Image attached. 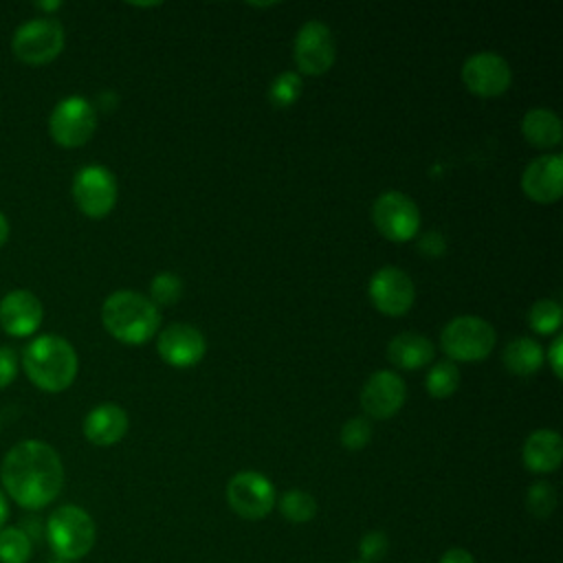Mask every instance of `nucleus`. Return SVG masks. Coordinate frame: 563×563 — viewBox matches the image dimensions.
Instances as JSON below:
<instances>
[{"label":"nucleus","instance_id":"obj_1","mask_svg":"<svg viewBox=\"0 0 563 563\" xmlns=\"http://www.w3.org/2000/svg\"><path fill=\"white\" fill-rule=\"evenodd\" d=\"M4 493L26 510H40L57 499L64 486V466L57 451L40 440L18 442L2 460Z\"/></svg>","mask_w":563,"mask_h":563},{"label":"nucleus","instance_id":"obj_2","mask_svg":"<svg viewBox=\"0 0 563 563\" xmlns=\"http://www.w3.org/2000/svg\"><path fill=\"white\" fill-rule=\"evenodd\" d=\"M103 328L121 343L141 345L150 341L161 323L158 308L134 290H117L101 306Z\"/></svg>","mask_w":563,"mask_h":563},{"label":"nucleus","instance_id":"obj_3","mask_svg":"<svg viewBox=\"0 0 563 563\" xmlns=\"http://www.w3.org/2000/svg\"><path fill=\"white\" fill-rule=\"evenodd\" d=\"M24 372L42 391H64L77 376L75 347L57 334H42L24 350Z\"/></svg>","mask_w":563,"mask_h":563},{"label":"nucleus","instance_id":"obj_4","mask_svg":"<svg viewBox=\"0 0 563 563\" xmlns=\"http://www.w3.org/2000/svg\"><path fill=\"white\" fill-rule=\"evenodd\" d=\"M46 539L59 561H77L86 556L97 539L92 517L73 504L59 506L46 521Z\"/></svg>","mask_w":563,"mask_h":563},{"label":"nucleus","instance_id":"obj_5","mask_svg":"<svg viewBox=\"0 0 563 563\" xmlns=\"http://www.w3.org/2000/svg\"><path fill=\"white\" fill-rule=\"evenodd\" d=\"M495 341H497L495 328L486 319L473 317V314H462L451 319L440 334V345L444 354L462 363L486 358L493 352Z\"/></svg>","mask_w":563,"mask_h":563},{"label":"nucleus","instance_id":"obj_6","mask_svg":"<svg viewBox=\"0 0 563 563\" xmlns=\"http://www.w3.org/2000/svg\"><path fill=\"white\" fill-rule=\"evenodd\" d=\"M15 57L24 64L40 66L53 62L64 48V29L53 18H35L18 26L11 40Z\"/></svg>","mask_w":563,"mask_h":563},{"label":"nucleus","instance_id":"obj_7","mask_svg":"<svg viewBox=\"0 0 563 563\" xmlns=\"http://www.w3.org/2000/svg\"><path fill=\"white\" fill-rule=\"evenodd\" d=\"M372 220L378 233L391 242H407L420 229L418 205L402 191H383L372 205Z\"/></svg>","mask_w":563,"mask_h":563},{"label":"nucleus","instance_id":"obj_8","mask_svg":"<svg viewBox=\"0 0 563 563\" xmlns=\"http://www.w3.org/2000/svg\"><path fill=\"white\" fill-rule=\"evenodd\" d=\"M97 128V112L84 97L62 99L48 119V132L62 147H81Z\"/></svg>","mask_w":563,"mask_h":563},{"label":"nucleus","instance_id":"obj_9","mask_svg":"<svg viewBox=\"0 0 563 563\" xmlns=\"http://www.w3.org/2000/svg\"><path fill=\"white\" fill-rule=\"evenodd\" d=\"M227 501L242 519L257 521L273 510L277 497L275 486L266 475L257 471H240L227 484Z\"/></svg>","mask_w":563,"mask_h":563},{"label":"nucleus","instance_id":"obj_10","mask_svg":"<svg viewBox=\"0 0 563 563\" xmlns=\"http://www.w3.org/2000/svg\"><path fill=\"white\" fill-rule=\"evenodd\" d=\"M73 198L88 218H106L117 205V178L103 165H86L75 174Z\"/></svg>","mask_w":563,"mask_h":563},{"label":"nucleus","instance_id":"obj_11","mask_svg":"<svg viewBox=\"0 0 563 563\" xmlns=\"http://www.w3.org/2000/svg\"><path fill=\"white\" fill-rule=\"evenodd\" d=\"M292 59L303 75H323L336 59V46L328 24L319 20L306 22L292 42Z\"/></svg>","mask_w":563,"mask_h":563},{"label":"nucleus","instance_id":"obj_12","mask_svg":"<svg viewBox=\"0 0 563 563\" xmlns=\"http://www.w3.org/2000/svg\"><path fill=\"white\" fill-rule=\"evenodd\" d=\"M462 81L477 97H499L510 88L512 70L499 53L479 51L464 62Z\"/></svg>","mask_w":563,"mask_h":563},{"label":"nucleus","instance_id":"obj_13","mask_svg":"<svg viewBox=\"0 0 563 563\" xmlns=\"http://www.w3.org/2000/svg\"><path fill=\"white\" fill-rule=\"evenodd\" d=\"M367 295L378 312L387 317H400L413 306L416 288L405 271L396 266H383L372 275Z\"/></svg>","mask_w":563,"mask_h":563},{"label":"nucleus","instance_id":"obj_14","mask_svg":"<svg viewBox=\"0 0 563 563\" xmlns=\"http://www.w3.org/2000/svg\"><path fill=\"white\" fill-rule=\"evenodd\" d=\"M407 398V387L402 378L391 369L374 372L361 389V407L374 420L391 418Z\"/></svg>","mask_w":563,"mask_h":563},{"label":"nucleus","instance_id":"obj_15","mask_svg":"<svg viewBox=\"0 0 563 563\" xmlns=\"http://www.w3.org/2000/svg\"><path fill=\"white\" fill-rule=\"evenodd\" d=\"M156 350L167 365L185 369L202 361L207 352V341L198 328L189 323H172L158 334Z\"/></svg>","mask_w":563,"mask_h":563},{"label":"nucleus","instance_id":"obj_16","mask_svg":"<svg viewBox=\"0 0 563 563\" xmlns=\"http://www.w3.org/2000/svg\"><path fill=\"white\" fill-rule=\"evenodd\" d=\"M521 189L534 202H556L563 194V156L545 154L534 158L521 174Z\"/></svg>","mask_w":563,"mask_h":563},{"label":"nucleus","instance_id":"obj_17","mask_svg":"<svg viewBox=\"0 0 563 563\" xmlns=\"http://www.w3.org/2000/svg\"><path fill=\"white\" fill-rule=\"evenodd\" d=\"M44 317L42 301L31 290H11L0 301V325L11 336L33 334Z\"/></svg>","mask_w":563,"mask_h":563},{"label":"nucleus","instance_id":"obj_18","mask_svg":"<svg viewBox=\"0 0 563 563\" xmlns=\"http://www.w3.org/2000/svg\"><path fill=\"white\" fill-rule=\"evenodd\" d=\"M128 431V413L114 402H101L84 418V435L97 446L117 444Z\"/></svg>","mask_w":563,"mask_h":563},{"label":"nucleus","instance_id":"obj_19","mask_svg":"<svg viewBox=\"0 0 563 563\" xmlns=\"http://www.w3.org/2000/svg\"><path fill=\"white\" fill-rule=\"evenodd\" d=\"M521 460L532 473H552L563 460V440L552 429L532 431L521 449Z\"/></svg>","mask_w":563,"mask_h":563},{"label":"nucleus","instance_id":"obj_20","mask_svg":"<svg viewBox=\"0 0 563 563\" xmlns=\"http://www.w3.org/2000/svg\"><path fill=\"white\" fill-rule=\"evenodd\" d=\"M435 350L433 343L418 332H400L387 345V358L398 369H420L431 363Z\"/></svg>","mask_w":563,"mask_h":563},{"label":"nucleus","instance_id":"obj_21","mask_svg":"<svg viewBox=\"0 0 563 563\" xmlns=\"http://www.w3.org/2000/svg\"><path fill=\"white\" fill-rule=\"evenodd\" d=\"M521 134L532 147H556L563 136L561 119L548 108H532L521 119Z\"/></svg>","mask_w":563,"mask_h":563},{"label":"nucleus","instance_id":"obj_22","mask_svg":"<svg viewBox=\"0 0 563 563\" xmlns=\"http://www.w3.org/2000/svg\"><path fill=\"white\" fill-rule=\"evenodd\" d=\"M504 365L510 374L515 376H532L541 369L543 365V347L528 336H519L512 339L506 347H504Z\"/></svg>","mask_w":563,"mask_h":563},{"label":"nucleus","instance_id":"obj_23","mask_svg":"<svg viewBox=\"0 0 563 563\" xmlns=\"http://www.w3.org/2000/svg\"><path fill=\"white\" fill-rule=\"evenodd\" d=\"M33 554V543L22 528L0 530V563H26Z\"/></svg>","mask_w":563,"mask_h":563},{"label":"nucleus","instance_id":"obj_24","mask_svg":"<svg viewBox=\"0 0 563 563\" xmlns=\"http://www.w3.org/2000/svg\"><path fill=\"white\" fill-rule=\"evenodd\" d=\"M427 391L433 398H449L451 394H455L457 385H460V369L457 365H453L451 361H440L435 363L424 378Z\"/></svg>","mask_w":563,"mask_h":563},{"label":"nucleus","instance_id":"obj_25","mask_svg":"<svg viewBox=\"0 0 563 563\" xmlns=\"http://www.w3.org/2000/svg\"><path fill=\"white\" fill-rule=\"evenodd\" d=\"M282 515L292 523H306L317 515V499L299 488L286 490L279 499Z\"/></svg>","mask_w":563,"mask_h":563},{"label":"nucleus","instance_id":"obj_26","mask_svg":"<svg viewBox=\"0 0 563 563\" xmlns=\"http://www.w3.org/2000/svg\"><path fill=\"white\" fill-rule=\"evenodd\" d=\"M563 310L554 299H537L528 310V323L539 334H554L561 328Z\"/></svg>","mask_w":563,"mask_h":563},{"label":"nucleus","instance_id":"obj_27","mask_svg":"<svg viewBox=\"0 0 563 563\" xmlns=\"http://www.w3.org/2000/svg\"><path fill=\"white\" fill-rule=\"evenodd\" d=\"M301 77L292 70H286L282 75L275 77V81L271 84V90H268V99L275 108H288L292 106L299 97H301Z\"/></svg>","mask_w":563,"mask_h":563},{"label":"nucleus","instance_id":"obj_28","mask_svg":"<svg viewBox=\"0 0 563 563\" xmlns=\"http://www.w3.org/2000/svg\"><path fill=\"white\" fill-rule=\"evenodd\" d=\"M183 297V282L174 273H158L150 284V301L158 306H172Z\"/></svg>","mask_w":563,"mask_h":563},{"label":"nucleus","instance_id":"obj_29","mask_svg":"<svg viewBox=\"0 0 563 563\" xmlns=\"http://www.w3.org/2000/svg\"><path fill=\"white\" fill-rule=\"evenodd\" d=\"M526 506L528 510L539 517V519H545L552 515L554 506H556V490L550 482H534L530 488H528V495H526Z\"/></svg>","mask_w":563,"mask_h":563},{"label":"nucleus","instance_id":"obj_30","mask_svg":"<svg viewBox=\"0 0 563 563\" xmlns=\"http://www.w3.org/2000/svg\"><path fill=\"white\" fill-rule=\"evenodd\" d=\"M372 440V424L369 418H350L345 420V424L341 427V444L347 451H361L363 446H367V442Z\"/></svg>","mask_w":563,"mask_h":563},{"label":"nucleus","instance_id":"obj_31","mask_svg":"<svg viewBox=\"0 0 563 563\" xmlns=\"http://www.w3.org/2000/svg\"><path fill=\"white\" fill-rule=\"evenodd\" d=\"M387 534L380 530H372L367 534H363L358 550L363 556V563H372V561H380L383 554L387 552Z\"/></svg>","mask_w":563,"mask_h":563},{"label":"nucleus","instance_id":"obj_32","mask_svg":"<svg viewBox=\"0 0 563 563\" xmlns=\"http://www.w3.org/2000/svg\"><path fill=\"white\" fill-rule=\"evenodd\" d=\"M18 374V358L15 352L7 345H0V389L7 387Z\"/></svg>","mask_w":563,"mask_h":563},{"label":"nucleus","instance_id":"obj_33","mask_svg":"<svg viewBox=\"0 0 563 563\" xmlns=\"http://www.w3.org/2000/svg\"><path fill=\"white\" fill-rule=\"evenodd\" d=\"M444 238L438 231H427L420 242H418V251L427 257H438L444 253Z\"/></svg>","mask_w":563,"mask_h":563},{"label":"nucleus","instance_id":"obj_34","mask_svg":"<svg viewBox=\"0 0 563 563\" xmlns=\"http://www.w3.org/2000/svg\"><path fill=\"white\" fill-rule=\"evenodd\" d=\"M545 356H548V363H550L554 376H556V378H563V336H556V339L552 341V345H550V350L545 352Z\"/></svg>","mask_w":563,"mask_h":563},{"label":"nucleus","instance_id":"obj_35","mask_svg":"<svg viewBox=\"0 0 563 563\" xmlns=\"http://www.w3.org/2000/svg\"><path fill=\"white\" fill-rule=\"evenodd\" d=\"M440 563H475V559H473V554H471L468 550H464V548H451V550H446V552L442 554Z\"/></svg>","mask_w":563,"mask_h":563},{"label":"nucleus","instance_id":"obj_36","mask_svg":"<svg viewBox=\"0 0 563 563\" xmlns=\"http://www.w3.org/2000/svg\"><path fill=\"white\" fill-rule=\"evenodd\" d=\"M7 517H9V501H7V495L0 490V528L4 526Z\"/></svg>","mask_w":563,"mask_h":563},{"label":"nucleus","instance_id":"obj_37","mask_svg":"<svg viewBox=\"0 0 563 563\" xmlns=\"http://www.w3.org/2000/svg\"><path fill=\"white\" fill-rule=\"evenodd\" d=\"M7 238H9V220L0 213V246L7 242Z\"/></svg>","mask_w":563,"mask_h":563},{"label":"nucleus","instance_id":"obj_38","mask_svg":"<svg viewBox=\"0 0 563 563\" xmlns=\"http://www.w3.org/2000/svg\"><path fill=\"white\" fill-rule=\"evenodd\" d=\"M35 7H37V9H44V11H53V9H59L62 2H37Z\"/></svg>","mask_w":563,"mask_h":563},{"label":"nucleus","instance_id":"obj_39","mask_svg":"<svg viewBox=\"0 0 563 563\" xmlns=\"http://www.w3.org/2000/svg\"><path fill=\"white\" fill-rule=\"evenodd\" d=\"M51 563H68V561H59V559H57V561H51Z\"/></svg>","mask_w":563,"mask_h":563},{"label":"nucleus","instance_id":"obj_40","mask_svg":"<svg viewBox=\"0 0 563 563\" xmlns=\"http://www.w3.org/2000/svg\"><path fill=\"white\" fill-rule=\"evenodd\" d=\"M352 563H363V561H352Z\"/></svg>","mask_w":563,"mask_h":563}]
</instances>
